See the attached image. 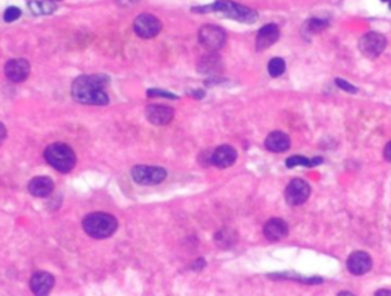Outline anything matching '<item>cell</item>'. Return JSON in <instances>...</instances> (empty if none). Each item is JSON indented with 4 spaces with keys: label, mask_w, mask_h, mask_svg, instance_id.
Here are the masks:
<instances>
[{
    "label": "cell",
    "mask_w": 391,
    "mask_h": 296,
    "mask_svg": "<svg viewBox=\"0 0 391 296\" xmlns=\"http://www.w3.org/2000/svg\"><path fill=\"white\" fill-rule=\"evenodd\" d=\"M232 231H229V229H222V231H219L217 232V235H216V241H217V244H220V246H223V247H226V246H229V244H234V240H236V237H228L229 234H231Z\"/></svg>",
    "instance_id": "603a6c76"
},
{
    "label": "cell",
    "mask_w": 391,
    "mask_h": 296,
    "mask_svg": "<svg viewBox=\"0 0 391 296\" xmlns=\"http://www.w3.org/2000/svg\"><path fill=\"white\" fill-rule=\"evenodd\" d=\"M373 267V261L371 256L367 252L358 250L353 252L347 260V269L351 275H365L367 272H370Z\"/></svg>",
    "instance_id": "8fae6325"
},
{
    "label": "cell",
    "mask_w": 391,
    "mask_h": 296,
    "mask_svg": "<svg viewBox=\"0 0 391 296\" xmlns=\"http://www.w3.org/2000/svg\"><path fill=\"white\" fill-rule=\"evenodd\" d=\"M284 70H286V63H284L283 58L275 57V58H272L267 64V72H269V75L273 77V78L281 77L284 73Z\"/></svg>",
    "instance_id": "44dd1931"
},
{
    "label": "cell",
    "mask_w": 391,
    "mask_h": 296,
    "mask_svg": "<svg viewBox=\"0 0 391 296\" xmlns=\"http://www.w3.org/2000/svg\"><path fill=\"white\" fill-rule=\"evenodd\" d=\"M46 162L60 173H70L76 164V156L67 143L55 142L46 146L45 150Z\"/></svg>",
    "instance_id": "277c9868"
},
{
    "label": "cell",
    "mask_w": 391,
    "mask_h": 296,
    "mask_svg": "<svg viewBox=\"0 0 391 296\" xmlns=\"http://www.w3.org/2000/svg\"><path fill=\"white\" fill-rule=\"evenodd\" d=\"M263 234L269 241H280L283 238L287 237L289 234V228L286 225V221L275 217V218H270L267 223L263 228Z\"/></svg>",
    "instance_id": "9a60e30c"
},
{
    "label": "cell",
    "mask_w": 391,
    "mask_h": 296,
    "mask_svg": "<svg viewBox=\"0 0 391 296\" xmlns=\"http://www.w3.org/2000/svg\"><path fill=\"white\" fill-rule=\"evenodd\" d=\"M264 146L272 153H284L290 148V139L283 131H272L266 137Z\"/></svg>",
    "instance_id": "e0dca14e"
},
{
    "label": "cell",
    "mask_w": 391,
    "mask_h": 296,
    "mask_svg": "<svg viewBox=\"0 0 391 296\" xmlns=\"http://www.w3.org/2000/svg\"><path fill=\"white\" fill-rule=\"evenodd\" d=\"M386 48V39L379 32H367L359 40V51L364 57L374 60Z\"/></svg>",
    "instance_id": "8992f818"
},
{
    "label": "cell",
    "mask_w": 391,
    "mask_h": 296,
    "mask_svg": "<svg viewBox=\"0 0 391 296\" xmlns=\"http://www.w3.org/2000/svg\"><path fill=\"white\" fill-rule=\"evenodd\" d=\"M336 84H338L339 89H342V90H345V92H348V93H356V92H358V89H356L355 86H351V84H350L348 81H345V80L336 78Z\"/></svg>",
    "instance_id": "4316f807"
},
{
    "label": "cell",
    "mask_w": 391,
    "mask_h": 296,
    "mask_svg": "<svg viewBox=\"0 0 391 296\" xmlns=\"http://www.w3.org/2000/svg\"><path fill=\"white\" fill-rule=\"evenodd\" d=\"M383 158H385V161L391 162V142H388L383 148Z\"/></svg>",
    "instance_id": "83f0119b"
},
{
    "label": "cell",
    "mask_w": 391,
    "mask_h": 296,
    "mask_svg": "<svg viewBox=\"0 0 391 296\" xmlns=\"http://www.w3.org/2000/svg\"><path fill=\"white\" fill-rule=\"evenodd\" d=\"M382 294L391 296V291H389V290H377V291H376V296H382Z\"/></svg>",
    "instance_id": "f546056e"
},
{
    "label": "cell",
    "mask_w": 391,
    "mask_h": 296,
    "mask_svg": "<svg viewBox=\"0 0 391 296\" xmlns=\"http://www.w3.org/2000/svg\"><path fill=\"white\" fill-rule=\"evenodd\" d=\"M133 29L141 39H153V37H156L161 32L162 23L158 17H154L151 14H141L135 19Z\"/></svg>",
    "instance_id": "ba28073f"
},
{
    "label": "cell",
    "mask_w": 391,
    "mask_h": 296,
    "mask_svg": "<svg viewBox=\"0 0 391 296\" xmlns=\"http://www.w3.org/2000/svg\"><path fill=\"white\" fill-rule=\"evenodd\" d=\"M147 95H148L150 98H153V96H159V98H168V99H176V98H177L176 95H173V93H170V92L159 90V89H150V90L147 92Z\"/></svg>",
    "instance_id": "d4e9b609"
},
{
    "label": "cell",
    "mask_w": 391,
    "mask_h": 296,
    "mask_svg": "<svg viewBox=\"0 0 391 296\" xmlns=\"http://www.w3.org/2000/svg\"><path fill=\"white\" fill-rule=\"evenodd\" d=\"M31 72V66L25 58H13L5 64V75L13 83H23Z\"/></svg>",
    "instance_id": "30bf717a"
},
{
    "label": "cell",
    "mask_w": 391,
    "mask_h": 296,
    "mask_svg": "<svg viewBox=\"0 0 391 296\" xmlns=\"http://www.w3.org/2000/svg\"><path fill=\"white\" fill-rule=\"evenodd\" d=\"M307 26L315 32V31H320V29L326 28V26H327V22H326V20H318V19H312V20L307 22Z\"/></svg>",
    "instance_id": "484cf974"
},
{
    "label": "cell",
    "mask_w": 391,
    "mask_h": 296,
    "mask_svg": "<svg viewBox=\"0 0 391 296\" xmlns=\"http://www.w3.org/2000/svg\"><path fill=\"white\" fill-rule=\"evenodd\" d=\"M236 161H237V152L231 145H220L216 150H213L211 165L217 168H228L236 164Z\"/></svg>",
    "instance_id": "4fadbf2b"
},
{
    "label": "cell",
    "mask_w": 391,
    "mask_h": 296,
    "mask_svg": "<svg viewBox=\"0 0 391 296\" xmlns=\"http://www.w3.org/2000/svg\"><path fill=\"white\" fill-rule=\"evenodd\" d=\"M174 112L171 107L161 105V104H153L145 108V118L153 125H167L173 121Z\"/></svg>",
    "instance_id": "7c38bea8"
},
{
    "label": "cell",
    "mask_w": 391,
    "mask_h": 296,
    "mask_svg": "<svg viewBox=\"0 0 391 296\" xmlns=\"http://www.w3.org/2000/svg\"><path fill=\"white\" fill-rule=\"evenodd\" d=\"M7 136H8V131H7V127L0 122V143H2L5 139H7Z\"/></svg>",
    "instance_id": "f1b7e54d"
},
{
    "label": "cell",
    "mask_w": 391,
    "mask_h": 296,
    "mask_svg": "<svg viewBox=\"0 0 391 296\" xmlns=\"http://www.w3.org/2000/svg\"><path fill=\"white\" fill-rule=\"evenodd\" d=\"M52 2H60V0H52Z\"/></svg>",
    "instance_id": "1f68e13d"
},
{
    "label": "cell",
    "mask_w": 391,
    "mask_h": 296,
    "mask_svg": "<svg viewBox=\"0 0 391 296\" xmlns=\"http://www.w3.org/2000/svg\"><path fill=\"white\" fill-rule=\"evenodd\" d=\"M196 13H220L229 19L239 20L243 23H251L257 19V13L252 11L251 8H246L243 5L229 2V0H219L216 4L207 5V7H199L194 8Z\"/></svg>",
    "instance_id": "3957f363"
},
{
    "label": "cell",
    "mask_w": 391,
    "mask_h": 296,
    "mask_svg": "<svg viewBox=\"0 0 391 296\" xmlns=\"http://www.w3.org/2000/svg\"><path fill=\"white\" fill-rule=\"evenodd\" d=\"M28 7L35 16H48L57 10L55 2H52V0H32L28 4Z\"/></svg>",
    "instance_id": "ffe728a7"
},
{
    "label": "cell",
    "mask_w": 391,
    "mask_h": 296,
    "mask_svg": "<svg viewBox=\"0 0 391 296\" xmlns=\"http://www.w3.org/2000/svg\"><path fill=\"white\" fill-rule=\"evenodd\" d=\"M54 284H55V278H54L51 273L43 272V270L35 272V273L31 276V282H29L31 291H32L34 294H37V296L48 294V293L52 290Z\"/></svg>",
    "instance_id": "5bb4252c"
},
{
    "label": "cell",
    "mask_w": 391,
    "mask_h": 296,
    "mask_svg": "<svg viewBox=\"0 0 391 296\" xmlns=\"http://www.w3.org/2000/svg\"><path fill=\"white\" fill-rule=\"evenodd\" d=\"M20 16H22V11H20L19 8H16V7H10V8L5 11V16H4V19H5V22H7V23H11V22L17 20Z\"/></svg>",
    "instance_id": "cb8c5ba5"
},
{
    "label": "cell",
    "mask_w": 391,
    "mask_h": 296,
    "mask_svg": "<svg viewBox=\"0 0 391 296\" xmlns=\"http://www.w3.org/2000/svg\"><path fill=\"white\" fill-rule=\"evenodd\" d=\"M278 37H280V29H278L277 25L270 23V25L263 26V28L258 31V34H257V40H255V48H257V51H264V49H267L269 46H272L273 43L278 40Z\"/></svg>",
    "instance_id": "2e32d148"
},
{
    "label": "cell",
    "mask_w": 391,
    "mask_h": 296,
    "mask_svg": "<svg viewBox=\"0 0 391 296\" xmlns=\"http://www.w3.org/2000/svg\"><path fill=\"white\" fill-rule=\"evenodd\" d=\"M28 191L34 197H48L54 191V182L51 177H46V176L34 177L28 185Z\"/></svg>",
    "instance_id": "ac0fdd59"
},
{
    "label": "cell",
    "mask_w": 391,
    "mask_h": 296,
    "mask_svg": "<svg viewBox=\"0 0 391 296\" xmlns=\"http://www.w3.org/2000/svg\"><path fill=\"white\" fill-rule=\"evenodd\" d=\"M323 159L321 158H315V159H307V158H303V156H292L286 161V167L289 168H294V167H298V165H304V167H315L318 164H321Z\"/></svg>",
    "instance_id": "7402d4cb"
},
{
    "label": "cell",
    "mask_w": 391,
    "mask_h": 296,
    "mask_svg": "<svg viewBox=\"0 0 391 296\" xmlns=\"http://www.w3.org/2000/svg\"><path fill=\"white\" fill-rule=\"evenodd\" d=\"M132 177L139 185H159L165 180L167 171L162 167H150V165H138L132 168Z\"/></svg>",
    "instance_id": "5b68a950"
},
{
    "label": "cell",
    "mask_w": 391,
    "mask_h": 296,
    "mask_svg": "<svg viewBox=\"0 0 391 296\" xmlns=\"http://www.w3.org/2000/svg\"><path fill=\"white\" fill-rule=\"evenodd\" d=\"M310 196V187L309 183L306 180H301V179H294L290 180V183L287 185L286 188V193H284V197H286V202L290 205V206H298V205H303Z\"/></svg>",
    "instance_id": "9c48e42d"
},
{
    "label": "cell",
    "mask_w": 391,
    "mask_h": 296,
    "mask_svg": "<svg viewBox=\"0 0 391 296\" xmlns=\"http://www.w3.org/2000/svg\"><path fill=\"white\" fill-rule=\"evenodd\" d=\"M199 42L210 51H219L226 43V32L220 26L207 25L199 31Z\"/></svg>",
    "instance_id": "52a82bcc"
},
{
    "label": "cell",
    "mask_w": 391,
    "mask_h": 296,
    "mask_svg": "<svg viewBox=\"0 0 391 296\" xmlns=\"http://www.w3.org/2000/svg\"><path fill=\"white\" fill-rule=\"evenodd\" d=\"M109 77L103 73L95 75H81L72 84V96L76 102L87 105H106L109 104L107 95Z\"/></svg>",
    "instance_id": "6da1fadb"
},
{
    "label": "cell",
    "mask_w": 391,
    "mask_h": 296,
    "mask_svg": "<svg viewBox=\"0 0 391 296\" xmlns=\"http://www.w3.org/2000/svg\"><path fill=\"white\" fill-rule=\"evenodd\" d=\"M83 229L86 234L92 238L103 240L112 237L116 229H118V220L112 214L106 212H93L84 217L83 220Z\"/></svg>",
    "instance_id": "7a4b0ae2"
},
{
    "label": "cell",
    "mask_w": 391,
    "mask_h": 296,
    "mask_svg": "<svg viewBox=\"0 0 391 296\" xmlns=\"http://www.w3.org/2000/svg\"><path fill=\"white\" fill-rule=\"evenodd\" d=\"M220 69H222V61H220V57L216 54H208V55L202 57L199 61L201 73H216Z\"/></svg>",
    "instance_id": "d6986e66"
},
{
    "label": "cell",
    "mask_w": 391,
    "mask_h": 296,
    "mask_svg": "<svg viewBox=\"0 0 391 296\" xmlns=\"http://www.w3.org/2000/svg\"><path fill=\"white\" fill-rule=\"evenodd\" d=\"M382 2H389V0H382Z\"/></svg>",
    "instance_id": "4dcf8cb0"
},
{
    "label": "cell",
    "mask_w": 391,
    "mask_h": 296,
    "mask_svg": "<svg viewBox=\"0 0 391 296\" xmlns=\"http://www.w3.org/2000/svg\"><path fill=\"white\" fill-rule=\"evenodd\" d=\"M389 8H391V0H389Z\"/></svg>",
    "instance_id": "d6a6232c"
}]
</instances>
